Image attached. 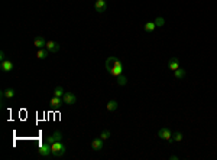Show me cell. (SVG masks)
<instances>
[{"label": "cell", "instance_id": "obj_1", "mask_svg": "<svg viewBox=\"0 0 217 160\" xmlns=\"http://www.w3.org/2000/svg\"><path fill=\"white\" fill-rule=\"evenodd\" d=\"M106 69L111 77L117 78L119 75L123 74V64L117 59L116 56H110V58H107L106 61Z\"/></svg>", "mask_w": 217, "mask_h": 160}, {"label": "cell", "instance_id": "obj_2", "mask_svg": "<svg viewBox=\"0 0 217 160\" xmlns=\"http://www.w3.org/2000/svg\"><path fill=\"white\" fill-rule=\"evenodd\" d=\"M67 151V146L62 143V141H55L52 143V156L55 157H62Z\"/></svg>", "mask_w": 217, "mask_h": 160}, {"label": "cell", "instance_id": "obj_3", "mask_svg": "<svg viewBox=\"0 0 217 160\" xmlns=\"http://www.w3.org/2000/svg\"><path fill=\"white\" fill-rule=\"evenodd\" d=\"M38 155L42 156V157H48V156L52 155V144L45 141L38 147Z\"/></svg>", "mask_w": 217, "mask_h": 160}, {"label": "cell", "instance_id": "obj_4", "mask_svg": "<svg viewBox=\"0 0 217 160\" xmlns=\"http://www.w3.org/2000/svg\"><path fill=\"white\" fill-rule=\"evenodd\" d=\"M158 137H159V138H164V140H167L168 143H174L172 134H171V131H169V128H167V127L161 128V130L158 131Z\"/></svg>", "mask_w": 217, "mask_h": 160}, {"label": "cell", "instance_id": "obj_5", "mask_svg": "<svg viewBox=\"0 0 217 160\" xmlns=\"http://www.w3.org/2000/svg\"><path fill=\"white\" fill-rule=\"evenodd\" d=\"M64 104H65V103H64V98H62V97H56V95H54V97L49 99V105L52 107V108H61Z\"/></svg>", "mask_w": 217, "mask_h": 160}, {"label": "cell", "instance_id": "obj_6", "mask_svg": "<svg viewBox=\"0 0 217 160\" xmlns=\"http://www.w3.org/2000/svg\"><path fill=\"white\" fill-rule=\"evenodd\" d=\"M46 141L51 144L55 143V141H62V133L60 131V130H55V133H52L51 136L46 137Z\"/></svg>", "mask_w": 217, "mask_h": 160}, {"label": "cell", "instance_id": "obj_7", "mask_svg": "<svg viewBox=\"0 0 217 160\" xmlns=\"http://www.w3.org/2000/svg\"><path fill=\"white\" fill-rule=\"evenodd\" d=\"M62 98H64V103L67 105H72L77 103V97H75V94H72V92H67L65 91V94H64Z\"/></svg>", "mask_w": 217, "mask_h": 160}, {"label": "cell", "instance_id": "obj_8", "mask_svg": "<svg viewBox=\"0 0 217 160\" xmlns=\"http://www.w3.org/2000/svg\"><path fill=\"white\" fill-rule=\"evenodd\" d=\"M45 48L49 50L51 54H56V52L60 50V43H56L55 40H48V42H46V46H45Z\"/></svg>", "mask_w": 217, "mask_h": 160}, {"label": "cell", "instance_id": "obj_9", "mask_svg": "<svg viewBox=\"0 0 217 160\" xmlns=\"http://www.w3.org/2000/svg\"><path fill=\"white\" fill-rule=\"evenodd\" d=\"M94 9H96V12H99V13H103V12H106V9H107L106 0H96Z\"/></svg>", "mask_w": 217, "mask_h": 160}, {"label": "cell", "instance_id": "obj_10", "mask_svg": "<svg viewBox=\"0 0 217 160\" xmlns=\"http://www.w3.org/2000/svg\"><path fill=\"white\" fill-rule=\"evenodd\" d=\"M0 68H2V71L3 72H10V71H13L15 65H13V62L12 61L6 59V61H3L2 64H0Z\"/></svg>", "mask_w": 217, "mask_h": 160}, {"label": "cell", "instance_id": "obj_11", "mask_svg": "<svg viewBox=\"0 0 217 160\" xmlns=\"http://www.w3.org/2000/svg\"><path fill=\"white\" fill-rule=\"evenodd\" d=\"M46 42L48 40H45L42 36H36L34 40V46H36V49H44L45 46H46Z\"/></svg>", "mask_w": 217, "mask_h": 160}, {"label": "cell", "instance_id": "obj_12", "mask_svg": "<svg viewBox=\"0 0 217 160\" xmlns=\"http://www.w3.org/2000/svg\"><path fill=\"white\" fill-rule=\"evenodd\" d=\"M103 138L99 137V138H94L93 141H91V147H93V150H96V151H100L101 149H103Z\"/></svg>", "mask_w": 217, "mask_h": 160}, {"label": "cell", "instance_id": "obj_13", "mask_svg": "<svg viewBox=\"0 0 217 160\" xmlns=\"http://www.w3.org/2000/svg\"><path fill=\"white\" fill-rule=\"evenodd\" d=\"M168 68H169V69H171V71H177V69H178L179 68V62H178V59H177V58H171V59H169V61H168Z\"/></svg>", "mask_w": 217, "mask_h": 160}, {"label": "cell", "instance_id": "obj_14", "mask_svg": "<svg viewBox=\"0 0 217 160\" xmlns=\"http://www.w3.org/2000/svg\"><path fill=\"white\" fill-rule=\"evenodd\" d=\"M48 54H49V50L46 49V48H44V49H38V52H36V58H38V59H46Z\"/></svg>", "mask_w": 217, "mask_h": 160}, {"label": "cell", "instance_id": "obj_15", "mask_svg": "<svg viewBox=\"0 0 217 160\" xmlns=\"http://www.w3.org/2000/svg\"><path fill=\"white\" fill-rule=\"evenodd\" d=\"M155 28H156L155 22H148V23H145V26H143L145 32H148V33H152L155 30Z\"/></svg>", "mask_w": 217, "mask_h": 160}, {"label": "cell", "instance_id": "obj_16", "mask_svg": "<svg viewBox=\"0 0 217 160\" xmlns=\"http://www.w3.org/2000/svg\"><path fill=\"white\" fill-rule=\"evenodd\" d=\"M174 77L177 78V79H183V78L185 77V69H183V68H178L177 71H174Z\"/></svg>", "mask_w": 217, "mask_h": 160}, {"label": "cell", "instance_id": "obj_17", "mask_svg": "<svg viewBox=\"0 0 217 160\" xmlns=\"http://www.w3.org/2000/svg\"><path fill=\"white\" fill-rule=\"evenodd\" d=\"M116 82H117V85H120V87H123V85H126L128 84V78L125 77V75H119V77L116 78Z\"/></svg>", "mask_w": 217, "mask_h": 160}, {"label": "cell", "instance_id": "obj_18", "mask_svg": "<svg viewBox=\"0 0 217 160\" xmlns=\"http://www.w3.org/2000/svg\"><path fill=\"white\" fill-rule=\"evenodd\" d=\"M117 108V101L116 99H110V101H109V103H107V110L110 111H114Z\"/></svg>", "mask_w": 217, "mask_h": 160}, {"label": "cell", "instance_id": "obj_19", "mask_svg": "<svg viewBox=\"0 0 217 160\" xmlns=\"http://www.w3.org/2000/svg\"><path fill=\"white\" fill-rule=\"evenodd\" d=\"M3 91H5V97L7 99H12L13 97H15V94H16L13 88H7V89H3Z\"/></svg>", "mask_w": 217, "mask_h": 160}, {"label": "cell", "instance_id": "obj_20", "mask_svg": "<svg viewBox=\"0 0 217 160\" xmlns=\"http://www.w3.org/2000/svg\"><path fill=\"white\" fill-rule=\"evenodd\" d=\"M64 94H65V89L62 88V87H55V89H54V95H56V97H64Z\"/></svg>", "mask_w": 217, "mask_h": 160}, {"label": "cell", "instance_id": "obj_21", "mask_svg": "<svg viewBox=\"0 0 217 160\" xmlns=\"http://www.w3.org/2000/svg\"><path fill=\"white\" fill-rule=\"evenodd\" d=\"M172 138H174V141H183V133H181V131H175L172 134Z\"/></svg>", "mask_w": 217, "mask_h": 160}, {"label": "cell", "instance_id": "obj_22", "mask_svg": "<svg viewBox=\"0 0 217 160\" xmlns=\"http://www.w3.org/2000/svg\"><path fill=\"white\" fill-rule=\"evenodd\" d=\"M155 25H156V26H159V28H162V26L165 25V19H164V17H156V19H155Z\"/></svg>", "mask_w": 217, "mask_h": 160}, {"label": "cell", "instance_id": "obj_23", "mask_svg": "<svg viewBox=\"0 0 217 160\" xmlns=\"http://www.w3.org/2000/svg\"><path fill=\"white\" fill-rule=\"evenodd\" d=\"M100 137L103 138V140H107V138H110V131L109 130H103L100 134Z\"/></svg>", "mask_w": 217, "mask_h": 160}, {"label": "cell", "instance_id": "obj_24", "mask_svg": "<svg viewBox=\"0 0 217 160\" xmlns=\"http://www.w3.org/2000/svg\"><path fill=\"white\" fill-rule=\"evenodd\" d=\"M3 61H6V54L2 50V52H0V62H3Z\"/></svg>", "mask_w": 217, "mask_h": 160}, {"label": "cell", "instance_id": "obj_25", "mask_svg": "<svg viewBox=\"0 0 217 160\" xmlns=\"http://www.w3.org/2000/svg\"><path fill=\"white\" fill-rule=\"evenodd\" d=\"M171 160H178V156H171Z\"/></svg>", "mask_w": 217, "mask_h": 160}]
</instances>
